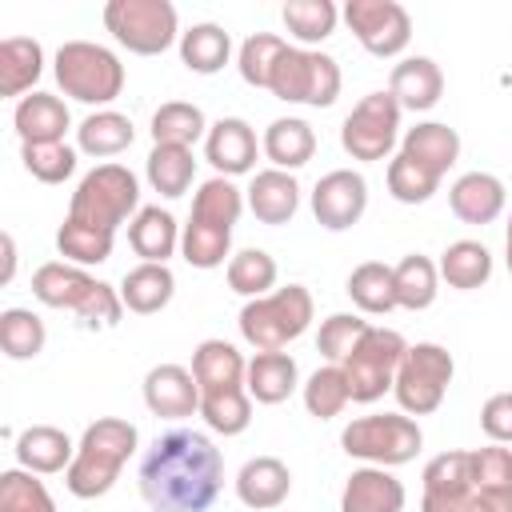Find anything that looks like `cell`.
Listing matches in <instances>:
<instances>
[{
  "label": "cell",
  "instance_id": "obj_1",
  "mask_svg": "<svg viewBox=\"0 0 512 512\" xmlns=\"http://www.w3.org/2000/svg\"><path fill=\"white\" fill-rule=\"evenodd\" d=\"M224 488L220 448L192 428H172L140 460V496L152 512H208Z\"/></svg>",
  "mask_w": 512,
  "mask_h": 512
},
{
  "label": "cell",
  "instance_id": "obj_2",
  "mask_svg": "<svg viewBox=\"0 0 512 512\" xmlns=\"http://www.w3.org/2000/svg\"><path fill=\"white\" fill-rule=\"evenodd\" d=\"M244 196L228 176H212L200 184L192 200V216L180 236V252L192 268H220L232 244V228L240 220Z\"/></svg>",
  "mask_w": 512,
  "mask_h": 512
},
{
  "label": "cell",
  "instance_id": "obj_3",
  "mask_svg": "<svg viewBox=\"0 0 512 512\" xmlns=\"http://www.w3.org/2000/svg\"><path fill=\"white\" fill-rule=\"evenodd\" d=\"M132 452H136V424H128L120 416H104V420L88 424L80 444H76V456L64 472L68 492L80 500L104 496L116 484V476Z\"/></svg>",
  "mask_w": 512,
  "mask_h": 512
},
{
  "label": "cell",
  "instance_id": "obj_4",
  "mask_svg": "<svg viewBox=\"0 0 512 512\" xmlns=\"http://www.w3.org/2000/svg\"><path fill=\"white\" fill-rule=\"evenodd\" d=\"M32 296L40 304H48V308L76 312L88 328H112L120 320V312H124V300H120V292L112 284L88 276L76 264H60V260L40 264L32 272Z\"/></svg>",
  "mask_w": 512,
  "mask_h": 512
},
{
  "label": "cell",
  "instance_id": "obj_5",
  "mask_svg": "<svg viewBox=\"0 0 512 512\" xmlns=\"http://www.w3.org/2000/svg\"><path fill=\"white\" fill-rule=\"evenodd\" d=\"M236 324L256 352H284V344H292L312 324V292L304 284H288L268 296H256L240 308Z\"/></svg>",
  "mask_w": 512,
  "mask_h": 512
},
{
  "label": "cell",
  "instance_id": "obj_6",
  "mask_svg": "<svg viewBox=\"0 0 512 512\" xmlns=\"http://www.w3.org/2000/svg\"><path fill=\"white\" fill-rule=\"evenodd\" d=\"M136 204H140V184H136V176H132L124 164H100V168H92V172L76 184L72 204H68V220L116 236V228L136 212Z\"/></svg>",
  "mask_w": 512,
  "mask_h": 512
},
{
  "label": "cell",
  "instance_id": "obj_7",
  "mask_svg": "<svg viewBox=\"0 0 512 512\" xmlns=\"http://www.w3.org/2000/svg\"><path fill=\"white\" fill-rule=\"evenodd\" d=\"M56 84L80 104H108L124 88V64L104 44L68 40L56 52Z\"/></svg>",
  "mask_w": 512,
  "mask_h": 512
},
{
  "label": "cell",
  "instance_id": "obj_8",
  "mask_svg": "<svg viewBox=\"0 0 512 512\" xmlns=\"http://www.w3.org/2000/svg\"><path fill=\"white\" fill-rule=\"evenodd\" d=\"M340 444L348 456L356 460H368L376 468H396V464H408L420 444H424V432L412 416H400V412H380V416H360L352 420L344 432H340Z\"/></svg>",
  "mask_w": 512,
  "mask_h": 512
},
{
  "label": "cell",
  "instance_id": "obj_9",
  "mask_svg": "<svg viewBox=\"0 0 512 512\" xmlns=\"http://www.w3.org/2000/svg\"><path fill=\"white\" fill-rule=\"evenodd\" d=\"M268 92L284 104H312V108H328L340 96V64L324 52H308V48H284Z\"/></svg>",
  "mask_w": 512,
  "mask_h": 512
},
{
  "label": "cell",
  "instance_id": "obj_10",
  "mask_svg": "<svg viewBox=\"0 0 512 512\" xmlns=\"http://www.w3.org/2000/svg\"><path fill=\"white\" fill-rule=\"evenodd\" d=\"M104 28L136 56H156L176 40V8L168 0H108Z\"/></svg>",
  "mask_w": 512,
  "mask_h": 512
},
{
  "label": "cell",
  "instance_id": "obj_11",
  "mask_svg": "<svg viewBox=\"0 0 512 512\" xmlns=\"http://www.w3.org/2000/svg\"><path fill=\"white\" fill-rule=\"evenodd\" d=\"M408 344L400 332L392 328H368L364 340L352 348V356L340 364L344 376H348V392L356 404H372L380 400L392 384H396V368L404 360Z\"/></svg>",
  "mask_w": 512,
  "mask_h": 512
},
{
  "label": "cell",
  "instance_id": "obj_12",
  "mask_svg": "<svg viewBox=\"0 0 512 512\" xmlns=\"http://www.w3.org/2000/svg\"><path fill=\"white\" fill-rule=\"evenodd\" d=\"M452 356L440 348V344H412L396 368V400L408 416H428L444 404V392L452 384Z\"/></svg>",
  "mask_w": 512,
  "mask_h": 512
},
{
  "label": "cell",
  "instance_id": "obj_13",
  "mask_svg": "<svg viewBox=\"0 0 512 512\" xmlns=\"http://www.w3.org/2000/svg\"><path fill=\"white\" fill-rule=\"evenodd\" d=\"M400 132V104L392 92H368L340 124V144L352 160H384Z\"/></svg>",
  "mask_w": 512,
  "mask_h": 512
},
{
  "label": "cell",
  "instance_id": "obj_14",
  "mask_svg": "<svg viewBox=\"0 0 512 512\" xmlns=\"http://www.w3.org/2000/svg\"><path fill=\"white\" fill-rule=\"evenodd\" d=\"M344 20L372 56H400L412 40V20L396 0H348Z\"/></svg>",
  "mask_w": 512,
  "mask_h": 512
},
{
  "label": "cell",
  "instance_id": "obj_15",
  "mask_svg": "<svg viewBox=\"0 0 512 512\" xmlns=\"http://www.w3.org/2000/svg\"><path fill=\"white\" fill-rule=\"evenodd\" d=\"M364 208H368V180L352 168H336V172L320 176L312 188V216L328 232L352 228L364 216Z\"/></svg>",
  "mask_w": 512,
  "mask_h": 512
},
{
  "label": "cell",
  "instance_id": "obj_16",
  "mask_svg": "<svg viewBox=\"0 0 512 512\" xmlns=\"http://www.w3.org/2000/svg\"><path fill=\"white\" fill-rule=\"evenodd\" d=\"M472 484V452H440L424 468V500L420 512H464Z\"/></svg>",
  "mask_w": 512,
  "mask_h": 512
},
{
  "label": "cell",
  "instance_id": "obj_17",
  "mask_svg": "<svg viewBox=\"0 0 512 512\" xmlns=\"http://www.w3.org/2000/svg\"><path fill=\"white\" fill-rule=\"evenodd\" d=\"M144 404H148L152 416L184 420V416L200 412V384L180 364H156L144 376Z\"/></svg>",
  "mask_w": 512,
  "mask_h": 512
},
{
  "label": "cell",
  "instance_id": "obj_18",
  "mask_svg": "<svg viewBox=\"0 0 512 512\" xmlns=\"http://www.w3.org/2000/svg\"><path fill=\"white\" fill-rule=\"evenodd\" d=\"M204 156L220 176H244L256 164V132L240 116H224L204 136Z\"/></svg>",
  "mask_w": 512,
  "mask_h": 512
},
{
  "label": "cell",
  "instance_id": "obj_19",
  "mask_svg": "<svg viewBox=\"0 0 512 512\" xmlns=\"http://www.w3.org/2000/svg\"><path fill=\"white\" fill-rule=\"evenodd\" d=\"M340 512H404V484L388 468H356L344 484Z\"/></svg>",
  "mask_w": 512,
  "mask_h": 512
},
{
  "label": "cell",
  "instance_id": "obj_20",
  "mask_svg": "<svg viewBox=\"0 0 512 512\" xmlns=\"http://www.w3.org/2000/svg\"><path fill=\"white\" fill-rule=\"evenodd\" d=\"M388 92H392V100L400 104V112H404V108H408V112H428V108L440 100V92H444V72H440V64L428 60V56H408V60H400V64L392 68Z\"/></svg>",
  "mask_w": 512,
  "mask_h": 512
},
{
  "label": "cell",
  "instance_id": "obj_21",
  "mask_svg": "<svg viewBox=\"0 0 512 512\" xmlns=\"http://www.w3.org/2000/svg\"><path fill=\"white\" fill-rule=\"evenodd\" d=\"M400 156H408L416 168H424L428 176L444 180V172L456 164L460 156V136L456 128L440 124V120H428V124H416L404 132V144H400Z\"/></svg>",
  "mask_w": 512,
  "mask_h": 512
},
{
  "label": "cell",
  "instance_id": "obj_22",
  "mask_svg": "<svg viewBox=\"0 0 512 512\" xmlns=\"http://www.w3.org/2000/svg\"><path fill=\"white\" fill-rule=\"evenodd\" d=\"M288 492H292V472H288V464L276 460V456H256V460H248V464L240 468V476H236V496H240L248 508H256V512L280 508V504L288 500Z\"/></svg>",
  "mask_w": 512,
  "mask_h": 512
},
{
  "label": "cell",
  "instance_id": "obj_23",
  "mask_svg": "<svg viewBox=\"0 0 512 512\" xmlns=\"http://www.w3.org/2000/svg\"><path fill=\"white\" fill-rule=\"evenodd\" d=\"M12 124H16V132H20L24 144H60L64 132H68V124H72V116H68V108H64L60 96L32 92V96H24L16 104Z\"/></svg>",
  "mask_w": 512,
  "mask_h": 512
},
{
  "label": "cell",
  "instance_id": "obj_24",
  "mask_svg": "<svg viewBox=\"0 0 512 512\" xmlns=\"http://www.w3.org/2000/svg\"><path fill=\"white\" fill-rule=\"evenodd\" d=\"M248 208L260 224H288L300 208V184L292 180V172L264 168L248 184Z\"/></svg>",
  "mask_w": 512,
  "mask_h": 512
},
{
  "label": "cell",
  "instance_id": "obj_25",
  "mask_svg": "<svg viewBox=\"0 0 512 512\" xmlns=\"http://www.w3.org/2000/svg\"><path fill=\"white\" fill-rule=\"evenodd\" d=\"M448 204L464 224H492L504 212V184L492 172H464L448 188Z\"/></svg>",
  "mask_w": 512,
  "mask_h": 512
},
{
  "label": "cell",
  "instance_id": "obj_26",
  "mask_svg": "<svg viewBox=\"0 0 512 512\" xmlns=\"http://www.w3.org/2000/svg\"><path fill=\"white\" fill-rule=\"evenodd\" d=\"M76 456V444L68 440V432L52 428V424H32L20 432L16 440V460L20 468L36 472V476H48V472H68Z\"/></svg>",
  "mask_w": 512,
  "mask_h": 512
},
{
  "label": "cell",
  "instance_id": "obj_27",
  "mask_svg": "<svg viewBox=\"0 0 512 512\" xmlns=\"http://www.w3.org/2000/svg\"><path fill=\"white\" fill-rule=\"evenodd\" d=\"M172 292H176V276L168 264H136L132 272H124V284H120V300L136 316L160 312L172 300Z\"/></svg>",
  "mask_w": 512,
  "mask_h": 512
},
{
  "label": "cell",
  "instance_id": "obj_28",
  "mask_svg": "<svg viewBox=\"0 0 512 512\" xmlns=\"http://www.w3.org/2000/svg\"><path fill=\"white\" fill-rule=\"evenodd\" d=\"M244 388L256 404H280L296 388V360L288 352H256L244 372Z\"/></svg>",
  "mask_w": 512,
  "mask_h": 512
},
{
  "label": "cell",
  "instance_id": "obj_29",
  "mask_svg": "<svg viewBox=\"0 0 512 512\" xmlns=\"http://www.w3.org/2000/svg\"><path fill=\"white\" fill-rule=\"evenodd\" d=\"M316 152V132L308 128V120L300 116H280L268 124L264 132V156L280 168V172H292V168H304Z\"/></svg>",
  "mask_w": 512,
  "mask_h": 512
},
{
  "label": "cell",
  "instance_id": "obj_30",
  "mask_svg": "<svg viewBox=\"0 0 512 512\" xmlns=\"http://www.w3.org/2000/svg\"><path fill=\"white\" fill-rule=\"evenodd\" d=\"M128 244L144 264H168V256L180 244L176 220L164 208H140L136 220L128 224Z\"/></svg>",
  "mask_w": 512,
  "mask_h": 512
},
{
  "label": "cell",
  "instance_id": "obj_31",
  "mask_svg": "<svg viewBox=\"0 0 512 512\" xmlns=\"http://www.w3.org/2000/svg\"><path fill=\"white\" fill-rule=\"evenodd\" d=\"M244 372H248V364L228 340H204L192 352V376H196L200 392L236 388V384H244Z\"/></svg>",
  "mask_w": 512,
  "mask_h": 512
},
{
  "label": "cell",
  "instance_id": "obj_32",
  "mask_svg": "<svg viewBox=\"0 0 512 512\" xmlns=\"http://www.w3.org/2000/svg\"><path fill=\"white\" fill-rule=\"evenodd\" d=\"M44 72V52L28 36H8L0 44V96L28 92Z\"/></svg>",
  "mask_w": 512,
  "mask_h": 512
},
{
  "label": "cell",
  "instance_id": "obj_33",
  "mask_svg": "<svg viewBox=\"0 0 512 512\" xmlns=\"http://www.w3.org/2000/svg\"><path fill=\"white\" fill-rule=\"evenodd\" d=\"M348 296H352V304H356L360 312H368V316H384V312L400 308V304H396V276H392V268L380 264V260H364V264L352 268V276H348Z\"/></svg>",
  "mask_w": 512,
  "mask_h": 512
},
{
  "label": "cell",
  "instance_id": "obj_34",
  "mask_svg": "<svg viewBox=\"0 0 512 512\" xmlns=\"http://www.w3.org/2000/svg\"><path fill=\"white\" fill-rule=\"evenodd\" d=\"M228 56H232V36L220 24H192L188 32H180V60L192 72L212 76L228 64Z\"/></svg>",
  "mask_w": 512,
  "mask_h": 512
},
{
  "label": "cell",
  "instance_id": "obj_35",
  "mask_svg": "<svg viewBox=\"0 0 512 512\" xmlns=\"http://www.w3.org/2000/svg\"><path fill=\"white\" fill-rule=\"evenodd\" d=\"M440 276L448 280V288L472 292V288L488 284V276H492V252L480 240H456L440 256Z\"/></svg>",
  "mask_w": 512,
  "mask_h": 512
},
{
  "label": "cell",
  "instance_id": "obj_36",
  "mask_svg": "<svg viewBox=\"0 0 512 512\" xmlns=\"http://www.w3.org/2000/svg\"><path fill=\"white\" fill-rule=\"evenodd\" d=\"M192 176H196V160H192V148H176V144H156L148 152V184L176 200L192 188Z\"/></svg>",
  "mask_w": 512,
  "mask_h": 512
},
{
  "label": "cell",
  "instance_id": "obj_37",
  "mask_svg": "<svg viewBox=\"0 0 512 512\" xmlns=\"http://www.w3.org/2000/svg\"><path fill=\"white\" fill-rule=\"evenodd\" d=\"M200 416L212 432L220 436H240L252 420V396L248 388H216V392H200Z\"/></svg>",
  "mask_w": 512,
  "mask_h": 512
},
{
  "label": "cell",
  "instance_id": "obj_38",
  "mask_svg": "<svg viewBox=\"0 0 512 512\" xmlns=\"http://www.w3.org/2000/svg\"><path fill=\"white\" fill-rule=\"evenodd\" d=\"M200 136H208V124H204V112H200L196 104L168 100V104L156 108V116H152V140H156V144L192 148Z\"/></svg>",
  "mask_w": 512,
  "mask_h": 512
},
{
  "label": "cell",
  "instance_id": "obj_39",
  "mask_svg": "<svg viewBox=\"0 0 512 512\" xmlns=\"http://www.w3.org/2000/svg\"><path fill=\"white\" fill-rule=\"evenodd\" d=\"M76 144H80V152H88V156H116V152H124V148L132 144V120L120 116V112H112V108L92 112V116L76 128Z\"/></svg>",
  "mask_w": 512,
  "mask_h": 512
},
{
  "label": "cell",
  "instance_id": "obj_40",
  "mask_svg": "<svg viewBox=\"0 0 512 512\" xmlns=\"http://www.w3.org/2000/svg\"><path fill=\"white\" fill-rule=\"evenodd\" d=\"M44 320L28 308H4L0 312V348L8 360H32L44 352Z\"/></svg>",
  "mask_w": 512,
  "mask_h": 512
},
{
  "label": "cell",
  "instance_id": "obj_41",
  "mask_svg": "<svg viewBox=\"0 0 512 512\" xmlns=\"http://www.w3.org/2000/svg\"><path fill=\"white\" fill-rule=\"evenodd\" d=\"M392 276H396V304H400V308L424 312V308L436 300V264H432L428 256H420V252L404 256V260L392 268Z\"/></svg>",
  "mask_w": 512,
  "mask_h": 512
},
{
  "label": "cell",
  "instance_id": "obj_42",
  "mask_svg": "<svg viewBox=\"0 0 512 512\" xmlns=\"http://www.w3.org/2000/svg\"><path fill=\"white\" fill-rule=\"evenodd\" d=\"M284 28L300 40V44H320L336 32V4L332 0H288L284 4Z\"/></svg>",
  "mask_w": 512,
  "mask_h": 512
},
{
  "label": "cell",
  "instance_id": "obj_43",
  "mask_svg": "<svg viewBox=\"0 0 512 512\" xmlns=\"http://www.w3.org/2000/svg\"><path fill=\"white\" fill-rule=\"evenodd\" d=\"M276 284V260L264 252V248H244L228 260V288L256 300V296H268V288Z\"/></svg>",
  "mask_w": 512,
  "mask_h": 512
},
{
  "label": "cell",
  "instance_id": "obj_44",
  "mask_svg": "<svg viewBox=\"0 0 512 512\" xmlns=\"http://www.w3.org/2000/svg\"><path fill=\"white\" fill-rule=\"evenodd\" d=\"M348 400H352V392H348V376H344L340 364L316 368V372L308 376V384H304V408H308V416H316V420H332Z\"/></svg>",
  "mask_w": 512,
  "mask_h": 512
},
{
  "label": "cell",
  "instance_id": "obj_45",
  "mask_svg": "<svg viewBox=\"0 0 512 512\" xmlns=\"http://www.w3.org/2000/svg\"><path fill=\"white\" fill-rule=\"evenodd\" d=\"M56 248H60V256L72 260L76 268H84V264H104V260L112 256V232H100V228L64 220L60 232H56Z\"/></svg>",
  "mask_w": 512,
  "mask_h": 512
},
{
  "label": "cell",
  "instance_id": "obj_46",
  "mask_svg": "<svg viewBox=\"0 0 512 512\" xmlns=\"http://www.w3.org/2000/svg\"><path fill=\"white\" fill-rule=\"evenodd\" d=\"M0 512H56L48 488L28 468L0 472Z\"/></svg>",
  "mask_w": 512,
  "mask_h": 512
},
{
  "label": "cell",
  "instance_id": "obj_47",
  "mask_svg": "<svg viewBox=\"0 0 512 512\" xmlns=\"http://www.w3.org/2000/svg\"><path fill=\"white\" fill-rule=\"evenodd\" d=\"M284 48H288V44H284L280 36H272V32H252V36L240 44V60H236L244 84H252V88H268L272 68H276V60H280Z\"/></svg>",
  "mask_w": 512,
  "mask_h": 512
},
{
  "label": "cell",
  "instance_id": "obj_48",
  "mask_svg": "<svg viewBox=\"0 0 512 512\" xmlns=\"http://www.w3.org/2000/svg\"><path fill=\"white\" fill-rule=\"evenodd\" d=\"M372 324L368 320H360L356 312H332L324 324H320V336H316V348H320V356H328L332 364H344L348 356H352V348L364 340V332H368Z\"/></svg>",
  "mask_w": 512,
  "mask_h": 512
},
{
  "label": "cell",
  "instance_id": "obj_49",
  "mask_svg": "<svg viewBox=\"0 0 512 512\" xmlns=\"http://www.w3.org/2000/svg\"><path fill=\"white\" fill-rule=\"evenodd\" d=\"M24 168L40 180V184H60L72 176L76 168V152L60 140V144H24Z\"/></svg>",
  "mask_w": 512,
  "mask_h": 512
},
{
  "label": "cell",
  "instance_id": "obj_50",
  "mask_svg": "<svg viewBox=\"0 0 512 512\" xmlns=\"http://www.w3.org/2000/svg\"><path fill=\"white\" fill-rule=\"evenodd\" d=\"M436 188H440V180L428 176L424 168H416L408 156H396V160L388 164V192H392L400 204H424Z\"/></svg>",
  "mask_w": 512,
  "mask_h": 512
},
{
  "label": "cell",
  "instance_id": "obj_51",
  "mask_svg": "<svg viewBox=\"0 0 512 512\" xmlns=\"http://www.w3.org/2000/svg\"><path fill=\"white\" fill-rule=\"evenodd\" d=\"M472 484L484 492H512V452L496 444L472 452Z\"/></svg>",
  "mask_w": 512,
  "mask_h": 512
},
{
  "label": "cell",
  "instance_id": "obj_52",
  "mask_svg": "<svg viewBox=\"0 0 512 512\" xmlns=\"http://www.w3.org/2000/svg\"><path fill=\"white\" fill-rule=\"evenodd\" d=\"M480 428H484L488 440L512 444V392H496V396L480 408Z\"/></svg>",
  "mask_w": 512,
  "mask_h": 512
},
{
  "label": "cell",
  "instance_id": "obj_53",
  "mask_svg": "<svg viewBox=\"0 0 512 512\" xmlns=\"http://www.w3.org/2000/svg\"><path fill=\"white\" fill-rule=\"evenodd\" d=\"M12 272H16V240L4 232V276H0V280L8 284V280H12Z\"/></svg>",
  "mask_w": 512,
  "mask_h": 512
},
{
  "label": "cell",
  "instance_id": "obj_54",
  "mask_svg": "<svg viewBox=\"0 0 512 512\" xmlns=\"http://www.w3.org/2000/svg\"><path fill=\"white\" fill-rule=\"evenodd\" d=\"M504 248H508V272H512V220H508V240H504Z\"/></svg>",
  "mask_w": 512,
  "mask_h": 512
},
{
  "label": "cell",
  "instance_id": "obj_55",
  "mask_svg": "<svg viewBox=\"0 0 512 512\" xmlns=\"http://www.w3.org/2000/svg\"><path fill=\"white\" fill-rule=\"evenodd\" d=\"M468 500H472V496H468ZM464 512H472V508H468V504H464Z\"/></svg>",
  "mask_w": 512,
  "mask_h": 512
}]
</instances>
